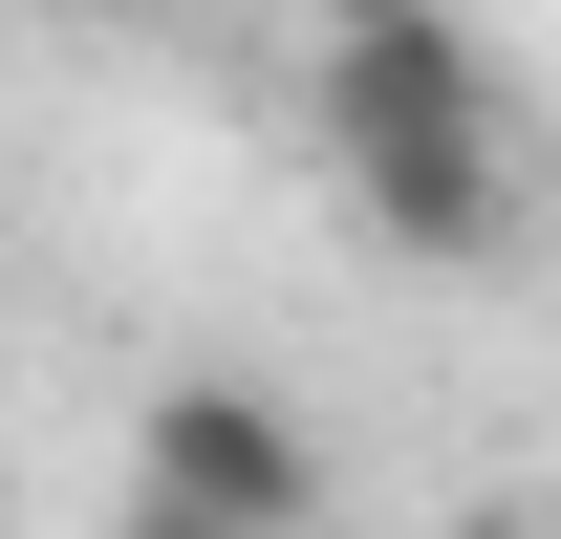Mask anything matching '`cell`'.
I'll use <instances>...</instances> for the list:
<instances>
[{"mask_svg":"<svg viewBox=\"0 0 561 539\" xmlns=\"http://www.w3.org/2000/svg\"><path fill=\"white\" fill-rule=\"evenodd\" d=\"M130 496L151 518H216V539H302L324 518V432L280 389H238V367H173V389L130 410Z\"/></svg>","mask_w":561,"mask_h":539,"instance_id":"obj_2","label":"cell"},{"mask_svg":"<svg viewBox=\"0 0 561 539\" xmlns=\"http://www.w3.org/2000/svg\"><path fill=\"white\" fill-rule=\"evenodd\" d=\"M108 539H216V518H151V496H130V518H108Z\"/></svg>","mask_w":561,"mask_h":539,"instance_id":"obj_4","label":"cell"},{"mask_svg":"<svg viewBox=\"0 0 561 539\" xmlns=\"http://www.w3.org/2000/svg\"><path fill=\"white\" fill-rule=\"evenodd\" d=\"M22 22H151V0H22Z\"/></svg>","mask_w":561,"mask_h":539,"instance_id":"obj_3","label":"cell"},{"mask_svg":"<svg viewBox=\"0 0 561 539\" xmlns=\"http://www.w3.org/2000/svg\"><path fill=\"white\" fill-rule=\"evenodd\" d=\"M302 130H324V173H346V216L389 260H432V280L518 260V87H496V44L454 0H324Z\"/></svg>","mask_w":561,"mask_h":539,"instance_id":"obj_1","label":"cell"}]
</instances>
